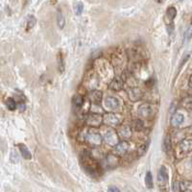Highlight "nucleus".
Listing matches in <instances>:
<instances>
[{"label": "nucleus", "instance_id": "25", "mask_svg": "<svg viewBox=\"0 0 192 192\" xmlns=\"http://www.w3.org/2000/svg\"><path fill=\"white\" fill-rule=\"evenodd\" d=\"M83 10H84V6L81 2H78L75 4V13L77 15H80L83 13Z\"/></svg>", "mask_w": 192, "mask_h": 192}, {"label": "nucleus", "instance_id": "28", "mask_svg": "<svg viewBox=\"0 0 192 192\" xmlns=\"http://www.w3.org/2000/svg\"><path fill=\"white\" fill-rule=\"evenodd\" d=\"M191 37H192V25H190L186 29V31L184 33V39H185V41H189L191 39Z\"/></svg>", "mask_w": 192, "mask_h": 192}, {"label": "nucleus", "instance_id": "16", "mask_svg": "<svg viewBox=\"0 0 192 192\" xmlns=\"http://www.w3.org/2000/svg\"><path fill=\"white\" fill-rule=\"evenodd\" d=\"M166 15L169 19V21L172 22L174 20V19L176 17V15H177V10L174 7H169L167 9V11H166Z\"/></svg>", "mask_w": 192, "mask_h": 192}, {"label": "nucleus", "instance_id": "13", "mask_svg": "<svg viewBox=\"0 0 192 192\" xmlns=\"http://www.w3.org/2000/svg\"><path fill=\"white\" fill-rule=\"evenodd\" d=\"M102 97H103V93L101 91H92L89 94L90 100L95 105H97V104H99L101 102Z\"/></svg>", "mask_w": 192, "mask_h": 192}, {"label": "nucleus", "instance_id": "4", "mask_svg": "<svg viewBox=\"0 0 192 192\" xmlns=\"http://www.w3.org/2000/svg\"><path fill=\"white\" fill-rule=\"evenodd\" d=\"M127 78H128V77H127L126 74L124 73V74L121 75V77H117V78L113 79V80L111 82L110 85H109L110 90L114 91H121L122 89H123V85H124L125 81L127 80Z\"/></svg>", "mask_w": 192, "mask_h": 192}, {"label": "nucleus", "instance_id": "8", "mask_svg": "<svg viewBox=\"0 0 192 192\" xmlns=\"http://www.w3.org/2000/svg\"><path fill=\"white\" fill-rule=\"evenodd\" d=\"M179 150L182 154H188L192 151V139L185 138L180 142Z\"/></svg>", "mask_w": 192, "mask_h": 192}, {"label": "nucleus", "instance_id": "11", "mask_svg": "<svg viewBox=\"0 0 192 192\" xmlns=\"http://www.w3.org/2000/svg\"><path fill=\"white\" fill-rule=\"evenodd\" d=\"M105 106L107 107V109H109L111 111L116 110L119 107V101L117 98H115L113 96H109L106 98V100H105Z\"/></svg>", "mask_w": 192, "mask_h": 192}, {"label": "nucleus", "instance_id": "12", "mask_svg": "<svg viewBox=\"0 0 192 192\" xmlns=\"http://www.w3.org/2000/svg\"><path fill=\"white\" fill-rule=\"evenodd\" d=\"M143 96V92L140 89H138V88H132L130 89L129 91V98L131 101H138V100H140Z\"/></svg>", "mask_w": 192, "mask_h": 192}, {"label": "nucleus", "instance_id": "29", "mask_svg": "<svg viewBox=\"0 0 192 192\" xmlns=\"http://www.w3.org/2000/svg\"><path fill=\"white\" fill-rule=\"evenodd\" d=\"M173 190L174 191H181V188H180V182H176L173 185Z\"/></svg>", "mask_w": 192, "mask_h": 192}, {"label": "nucleus", "instance_id": "7", "mask_svg": "<svg viewBox=\"0 0 192 192\" xmlns=\"http://www.w3.org/2000/svg\"><path fill=\"white\" fill-rule=\"evenodd\" d=\"M105 141L110 146H115L118 143V136L114 131H108L105 134Z\"/></svg>", "mask_w": 192, "mask_h": 192}, {"label": "nucleus", "instance_id": "5", "mask_svg": "<svg viewBox=\"0 0 192 192\" xmlns=\"http://www.w3.org/2000/svg\"><path fill=\"white\" fill-rule=\"evenodd\" d=\"M86 124L91 127H99L103 121V116L98 113H91L85 119Z\"/></svg>", "mask_w": 192, "mask_h": 192}, {"label": "nucleus", "instance_id": "2", "mask_svg": "<svg viewBox=\"0 0 192 192\" xmlns=\"http://www.w3.org/2000/svg\"><path fill=\"white\" fill-rule=\"evenodd\" d=\"M103 121L105 124H107L112 127H116L121 124L122 117L119 114L115 113H107L103 116Z\"/></svg>", "mask_w": 192, "mask_h": 192}, {"label": "nucleus", "instance_id": "30", "mask_svg": "<svg viewBox=\"0 0 192 192\" xmlns=\"http://www.w3.org/2000/svg\"><path fill=\"white\" fill-rule=\"evenodd\" d=\"M109 190H110V191H119V188H117V187H115V186H112V187L109 188Z\"/></svg>", "mask_w": 192, "mask_h": 192}, {"label": "nucleus", "instance_id": "1", "mask_svg": "<svg viewBox=\"0 0 192 192\" xmlns=\"http://www.w3.org/2000/svg\"><path fill=\"white\" fill-rule=\"evenodd\" d=\"M85 140L92 147H98L102 144L103 138L101 134L96 132H89L85 136Z\"/></svg>", "mask_w": 192, "mask_h": 192}, {"label": "nucleus", "instance_id": "31", "mask_svg": "<svg viewBox=\"0 0 192 192\" xmlns=\"http://www.w3.org/2000/svg\"><path fill=\"white\" fill-rule=\"evenodd\" d=\"M188 85H189V88H191L192 89V75L190 76V78H189V81H188Z\"/></svg>", "mask_w": 192, "mask_h": 192}, {"label": "nucleus", "instance_id": "10", "mask_svg": "<svg viewBox=\"0 0 192 192\" xmlns=\"http://www.w3.org/2000/svg\"><path fill=\"white\" fill-rule=\"evenodd\" d=\"M168 173L165 166H162L158 173V182L161 185H165L168 183Z\"/></svg>", "mask_w": 192, "mask_h": 192}, {"label": "nucleus", "instance_id": "24", "mask_svg": "<svg viewBox=\"0 0 192 192\" xmlns=\"http://www.w3.org/2000/svg\"><path fill=\"white\" fill-rule=\"evenodd\" d=\"M57 20H58V25L60 28H63L64 26V17L63 15V14L61 12L58 13V16H57Z\"/></svg>", "mask_w": 192, "mask_h": 192}, {"label": "nucleus", "instance_id": "32", "mask_svg": "<svg viewBox=\"0 0 192 192\" xmlns=\"http://www.w3.org/2000/svg\"><path fill=\"white\" fill-rule=\"evenodd\" d=\"M155 1H156V3H163L164 0H155Z\"/></svg>", "mask_w": 192, "mask_h": 192}, {"label": "nucleus", "instance_id": "27", "mask_svg": "<svg viewBox=\"0 0 192 192\" xmlns=\"http://www.w3.org/2000/svg\"><path fill=\"white\" fill-rule=\"evenodd\" d=\"M144 127V124H143V121L141 120H136L134 122V129L136 131H141Z\"/></svg>", "mask_w": 192, "mask_h": 192}, {"label": "nucleus", "instance_id": "3", "mask_svg": "<svg viewBox=\"0 0 192 192\" xmlns=\"http://www.w3.org/2000/svg\"><path fill=\"white\" fill-rule=\"evenodd\" d=\"M137 112L141 117H152L155 113V109L150 104H141L137 109Z\"/></svg>", "mask_w": 192, "mask_h": 192}, {"label": "nucleus", "instance_id": "15", "mask_svg": "<svg viewBox=\"0 0 192 192\" xmlns=\"http://www.w3.org/2000/svg\"><path fill=\"white\" fill-rule=\"evenodd\" d=\"M19 150H20V153H21L22 156L25 160H31L32 159V155H31L30 151L28 150V148L25 145L20 144L19 145Z\"/></svg>", "mask_w": 192, "mask_h": 192}, {"label": "nucleus", "instance_id": "19", "mask_svg": "<svg viewBox=\"0 0 192 192\" xmlns=\"http://www.w3.org/2000/svg\"><path fill=\"white\" fill-rule=\"evenodd\" d=\"M183 107L187 111H192V97H187L182 102Z\"/></svg>", "mask_w": 192, "mask_h": 192}, {"label": "nucleus", "instance_id": "18", "mask_svg": "<svg viewBox=\"0 0 192 192\" xmlns=\"http://www.w3.org/2000/svg\"><path fill=\"white\" fill-rule=\"evenodd\" d=\"M72 102H73V104L75 105L76 107H82L83 104H84V98L80 94H76L72 98Z\"/></svg>", "mask_w": 192, "mask_h": 192}, {"label": "nucleus", "instance_id": "20", "mask_svg": "<svg viewBox=\"0 0 192 192\" xmlns=\"http://www.w3.org/2000/svg\"><path fill=\"white\" fill-rule=\"evenodd\" d=\"M35 24H36V19H35L33 15L28 16L27 21H26V30L29 31L30 29H32L35 26Z\"/></svg>", "mask_w": 192, "mask_h": 192}, {"label": "nucleus", "instance_id": "26", "mask_svg": "<svg viewBox=\"0 0 192 192\" xmlns=\"http://www.w3.org/2000/svg\"><path fill=\"white\" fill-rule=\"evenodd\" d=\"M148 145H149V142H148L147 144H143V145H141L140 147L138 148L137 153L139 154V156H142V155H144V154L146 153V151H147V149H148Z\"/></svg>", "mask_w": 192, "mask_h": 192}, {"label": "nucleus", "instance_id": "9", "mask_svg": "<svg viewBox=\"0 0 192 192\" xmlns=\"http://www.w3.org/2000/svg\"><path fill=\"white\" fill-rule=\"evenodd\" d=\"M117 134L119 135L120 138H123V139H129L131 138L132 134H133V130L131 128V126L129 125H123L121 126L118 131H117Z\"/></svg>", "mask_w": 192, "mask_h": 192}, {"label": "nucleus", "instance_id": "17", "mask_svg": "<svg viewBox=\"0 0 192 192\" xmlns=\"http://www.w3.org/2000/svg\"><path fill=\"white\" fill-rule=\"evenodd\" d=\"M180 188L181 191H192V183L188 181L180 182Z\"/></svg>", "mask_w": 192, "mask_h": 192}, {"label": "nucleus", "instance_id": "21", "mask_svg": "<svg viewBox=\"0 0 192 192\" xmlns=\"http://www.w3.org/2000/svg\"><path fill=\"white\" fill-rule=\"evenodd\" d=\"M171 149V138L169 135H166L163 140V150L165 152H168Z\"/></svg>", "mask_w": 192, "mask_h": 192}, {"label": "nucleus", "instance_id": "22", "mask_svg": "<svg viewBox=\"0 0 192 192\" xmlns=\"http://www.w3.org/2000/svg\"><path fill=\"white\" fill-rule=\"evenodd\" d=\"M145 184L148 188H152L153 187V177L151 172H147L146 177H145Z\"/></svg>", "mask_w": 192, "mask_h": 192}, {"label": "nucleus", "instance_id": "6", "mask_svg": "<svg viewBox=\"0 0 192 192\" xmlns=\"http://www.w3.org/2000/svg\"><path fill=\"white\" fill-rule=\"evenodd\" d=\"M128 150H129V143L127 141L122 140L114 146L113 154L116 156H123L128 152Z\"/></svg>", "mask_w": 192, "mask_h": 192}, {"label": "nucleus", "instance_id": "14", "mask_svg": "<svg viewBox=\"0 0 192 192\" xmlns=\"http://www.w3.org/2000/svg\"><path fill=\"white\" fill-rule=\"evenodd\" d=\"M184 115L182 113H175L171 118V125L173 127H178L184 122Z\"/></svg>", "mask_w": 192, "mask_h": 192}, {"label": "nucleus", "instance_id": "33", "mask_svg": "<svg viewBox=\"0 0 192 192\" xmlns=\"http://www.w3.org/2000/svg\"><path fill=\"white\" fill-rule=\"evenodd\" d=\"M180 1H183V0H180Z\"/></svg>", "mask_w": 192, "mask_h": 192}, {"label": "nucleus", "instance_id": "23", "mask_svg": "<svg viewBox=\"0 0 192 192\" xmlns=\"http://www.w3.org/2000/svg\"><path fill=\"white\" fill-rule=\"evenodd\" d=\"M6 105H7V108L10 110V111H14L16 109V104H15V101L13 99V98H8L6 100Z\"/></svg>", "mask_w": 192, "mask_h": 192}]
</instances>
